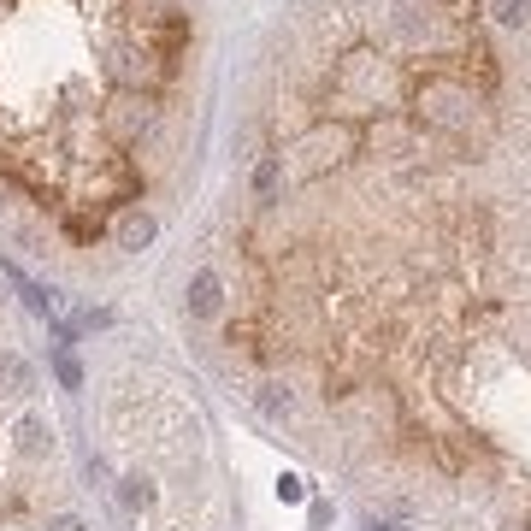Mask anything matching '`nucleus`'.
I'll list each match as a JSON object with an SVG mask.
<instances>
[{"mask_svg": "<svg viewBox=\"0 0 531 531\" xmlns=\"http://www.w3.org/2000/svg\"><path fill=\"white\" fill-rule=\"evenodd\" d=\"M490 13H496V24H526L531 0H490Z\"/></svg>", "mask_w": 531, "mask_h": 531, "instance_id": "nucleus-3", "label": "nucleus"}, {"mask_svg": "<svg viewBox=\"0 0 531 531\" xmlns=\"http://www.w3.org/2000/svg\"><path fill=\"white\" fill-rule=\"evenodd\" d=\"M30 354L0 343V531H89V519L59 496L54 420L30 407Z\"/></svg>", "mask_w": 531, "mask_h": 531, "instance_id": "nucleus-2", "label": "nucleus"}, {"mask_svg": "<svg viewBox=\"0 0 531 531\" xmlns=\"http://www.w3.org/2000/svg\"><path fill=\"white\" fill-rule=\"evenodd\" d=\"M189 54V0H0V231L24 254L112 248L148 207Z\"/></svg>", "mask_w": 531, "mask_h": 531, "instance_id": "nucleus-1", "label": "nucleus"}, {"mask_svg": "<svg viewBox=\"0 0 531 531\" xmlns=\"http://www.w3.org/2000/svg\"><path fill=\"white\" fill-rule=\"evenodd\" d=\"M54 372H59V384H65V390H83V372H77L71 349H59V354H54Z\"/></svg>", "mask_w": 531, "mask_h": 531, "instance_id": "nucleus-4", "label": "nucleus"}, {"mask_svg": "<svg viewBox=\"0 0 531 531\" xmlns=\"http://www.w3.org/2000/svg\"><path fill=\"white\" fill-rule=\"evenodd\" d=\"M372 531H402V526H390V519H372Z\"/></svg>", "mask_w": 531, "mask_h": 531, "instance_id": "nucleus-5", "label": "nucleus"}]
</instances>
